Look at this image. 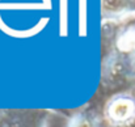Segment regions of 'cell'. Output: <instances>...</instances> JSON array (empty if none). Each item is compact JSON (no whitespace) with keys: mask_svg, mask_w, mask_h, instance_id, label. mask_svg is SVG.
<instances>
[{"mask_svg":"<svg viewBox=\"0 0 135 127\" xmlns=\"http://www.w3.org/2000/svg\"><path fill=\"white\" fill-rule=\"evenodd\" d=\"M106 114L112 122L122 125L135 117V101L126 96L115 97L109 102Z\"/></svg>","mask_w":135,"mask_h":127,"instance_id":"cell-1","label":"cell"},{"mask_svg":"<svg viewBox=\"0 0 135 127\" xmlns=\"http://www.w3.org/2000/svg\"><path fill=\"white\" fill-rule=\"evenodd\" d=\"M70 127H101V125L97 118L88 114H81V115H78L72 121Z\"/></svg>","mask_w":135,"mask_h":127,"instance_id":"cell-3","label":"cell"},{"mask_svg":"<svg viewBox=\"0 0 135 127\" xmlns=\"http://www.w3.org/2000/svg\"><path fill=\"white\" fill-rule=\"evenodd\" d=\"M117 46L121 51H125V52H129V51H134L135 50V26L125 30L118 41H117Z\"/></svg>","mask_w":135,"mask_h":127,"instance_id":"cell-2","label":"cell"}]
</instances>
